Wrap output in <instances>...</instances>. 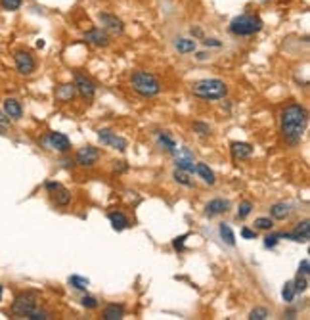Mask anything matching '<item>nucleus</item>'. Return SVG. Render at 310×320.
Segmentation results:
<instances>
[{
  "label": "nucleus",
  "instance_id": "nucleus-25",
  "mask_svg": "<svg viewBox=\"0 0 310 320\" xmlns=\"http://www.w3.org/2000/svg\"><path fill=\"white\" fill-rule=\"evenodd\" d=\"M175 48L178 50L180 54H192V52H195L197 44H195V40L192 39H176Z\"/></svg>",
  "mask_w": 310,
  "mask_h": 320
},
{
  "label": "nucleus",
  "instance_id": "nucleus-45",
  "mask_svg": "<svg viewBox=\"0 0 310 320\" xmlns=\"http://www.w3.org/2000/svg\"><path fill=\"white\" fill-rule=\"evenodd\" d=\"M209 58V54L207 52H197V56H195V59H199V61H203V59Z\"/></svg>",
  "mask_w": 310,
  "mask_h": 320
},
{
  "label": "nucleus",
  "instance_id": "nucleus-23",
  "mask_svg": "<svg viewBox=\"0 0 310 320\" xmlns=\"http://www.w3.org/2000/svg\"><path fill=\"white\" fill-rule=\"evenodd\" d=\"M125 316V307L123 305H117V303H111L107 305L104 312H102V318L104 320H121Z\"/></svg>",
  "mask_w": 310,
  "mask_h": 320
},
{
  "label": "nucleus",
  "instance_id": "nucleus-40",
  "mask_svg": "<svg viewBox=\"0 0 310 320\" xmlns=\"http://www.w3.org/2000/svg\"><path fill=\"white\" fill-rule=\"evenodd\" d=\"M299 274H302V276H308V274H310V261H308V259H302V261H300Z\"/></svg>",
  "mask_w": 310,
  "mask_h": 320
},
{
  "label": "nucleus",
  "instance_id": "nucleus-46",
  "mask_svg": "<svg viewBox=\"0 0 310 320\" xmlns=\"http://www.w3.org/2000/svg\"><path fill=\"white\" fill-rule=\"evenodd\" d=\"M61 163H63V167H73V161H69V159H63Z\"/></svg>",
  "mask_w": 310,
  "mask_h": 320
},
{
  "label": "nucleus",
  "instance_id": "nucleus-18",
  "mask_svg": "<svg viewBox=\"0 0 310 320\" xmlns=\"http://www.w3.org/2000/svg\"><path fill=\"white\" fill-rule=\"evenodd\" d=\"M230 150H232V155L236 159H249L255 154V148L247 142H232Z\"/></svg>",
  "mask_w": 310,
  "mask_h": 320
},
{
  "label": "nucleus",
  "instance_id": "nucleus-10",
  "mask_svg": "<svg viewBox=\"0 0 310 320\" xmlns=\"http://www.w3.org/2000/svg\"><path fill=\"white\" fill-rule=\"evenodd\" d=\"M44 144L48 146L50 150H56L59 154H67L71 150V142L63 133H48L44 136Z\"/></svg>",
  "mask_w": 310,
  "mask_h": 320
},
{
  "label": "nucleus",
  "instance_id": "nucleus-11",
  "mask_svg": "<svg viewBox=\"0 0 310 320\" xmlns=\"http://www.w3.org/2000/svg\"><path fill=\"white\" fill-rule=\"evenodd\" d=\"M98 159H100V150L94 146H85L75 155V163L81 167H94L98 163Z\"/></svg>",
  "mask_w": 310,
  "mask_h": 320
},
{
  "label": "nucleus",
  "instance_id": "nucleus-7",
  "mask_svg": "<svg viewBox=\"0 0 310 320\" xmlns=\"http://www.w3.org/2000/svg\"><path fill=\"white\" fill-rule=\"evenodd\" d=\"M98 138H100V142L104 146H111V148H115V150L123 152V154H125L126 148H128L126 138L119 136L117 133H113L111 129H100V131H98Z\"/></svg>",
  "mask_w": 310,
  "mask_h": 320
},
{
  "label": "nucleus",
  "instance_id": "nucleus-33",
  "mask_svg": "<svg viewBox=\"0 0 310 320\" xmlns=\"http://www.w3.org/2000/svg\"><path fill=\"white\" fill-rule=\"evenodd\" d=\"M295 290H293V282H287L285 286H283V290H281V297H283V301L285 303H293V299H295Z\"/></svg>",
  "mask_w": 310,
  "mask_h": 320
},
{
  "label": "nucleus",
  "instance_id": "nucleus-3",
  "mask_svg": "<svg viewBox=\"0 0 310 320\" xmlns=\"http://www.w3.org/2000/svg\"><path fill=\"white\" fill-rule=\"evenodd\" d=\"M130 87H132L134 92H138L140 96H145V98L157 96V94L161 92L159 79L155 77L153 73H149V71H136V73H132Z\"/></svg>",
  "mask_w": 310,
  "mask_h": 320
},
{
  "label": "nucleus",
  "instance_id": "nucleus-37",
  "mask_svg": "<svg viewBox=\"0 0 310 320\" xmlns=\"http://www.w3.org/2000/svg\"><path fill=\"white\" fill-rule=\"evenodd\" d=\"M81 303H83V307H87V309H98V299L96 297H92V295H85L83 299H81Z\"/></svg>",
  "mask_w": 310,
  "mask_h": 320
},
{
  "label": "nucleus",
  "instance_id": "nucleus-4",
  "mask_svg": "<svg viewBox=\"0 0 310 320\" xmlns=\"http://www.w3.org/2000/svg\"><path fill=\"white\" fill-rule=\"evenodd\" d=\"M262 20L259 16H251V14H242L238 18L230 21V33L236 37H251L257 35L262 29Z\"/></svg>",
  "mask_w": 310,
  "mask_h": 320
},
{
  "label": "nucleus",
  "instance_id": "nucleus-31",
  "mask_svg": "<svg viewBox=\"0 0 310 320\" xmlns=\"http://www.w3.org/2000/svg\"><path fill=\"white\" fill-rule=\"evenodd\" d=\"M251 211H253V204L249 202V200H245V202H242V204H240V207H238V213H236V217L243 221L245 217H249V215H251Z\"/></svg>",
  "mask_w": 310,
  "mask_h": 320
},
{
  "label": "nucleus",
  "instance_id": "nucleus-27",
  "mask_svg": "<svg viewBox=\"0 0 310 320\" xmlns=\"http://www.w3.org/2000/svg\"><path fill=\"white\" fill-rule=\"evenodd\" d=\"M173 178H175L178 184L186 186V188H192V186H194V180L190 178V173H186V171H180V169H176L175 173H173Z\"/></svg>",
  "mask_w": 310,
  "mask_h": 320
},
{
  "label": "nucleus",
  "instance_id": "nucleus-8",
  "mask_svg": "<svg viewBox=\"0 0 310 320\" xmlns=\"http://www.w3.org/2000/svg\"><path fill=\"white\" fill-rule=\"evenodd\" d=\"M175 165L176 169H180V171H186V173H190V175H194L195 173V161H194V154L188 150V148H176L175 152Z\"/></svg>",
  "mask_w": 310,
  "mask_h": 320
},
{
  "label": "nucleus",
  "instance_id": "nucleus-43",
  "mask_svg": "<svg viewBox=\"0 0 310 320\" xmlns=\"http://www.w3.org/2000/svg\"><path fill=\"white\" fill-rule=\"evenodd\" d=\"M44 188H46L48 192H52V194H54L56 190H59V188H61V184H59V182H54V180H48V182L44 184Z\"/></svg>",
  "mask_w": 310,
  "mask_h": 320
},
{
  "label": "nucleus",
  "instance_id": "nucleus-20",
  "mask_svg": "<svg viewBox=\"0 0 310 320\" xmlns=\"http://www.w3.org/2000/svg\"><path fill=\"white\" fill-rule=\"evenodd\" d=\"M155 138H157L159 148H163V150L171 152V154L176 150V140L171 136V133H167V131H159V133H155Z\"/></svg>",
  "mask_w": 310,
  "mask_h": 320
},
{
  "label": "nucleus",
  "instance_id": "nucleus-32",
  "mask_svg": "<svg viewBox=\"0 0 310 320\" xmlns=\"http://www.w3.org/2000/svg\"><path fill=\"white\" fill-rule=\"evenodd\" d=\"M306 288H308V280H306V276L299 274V276L295 278V282H293V290H295V293H304Z\"/></svg>",
  "mask_w": 310,
  "mask_h": 320
},
{
  "label": "nucleus",
  "instance_id": "nucleus-34",
  "mask_svg": "<svg viewBox=\"0 0 310 320\" xmlns=\"http://www.w3.org/2000/svg\"><path fill=\"white\" fill-rule=\"evenodd\" d=\"M21 4H23V0H0V6H2V10H6V12L20 10Z\"/></svg>",
  "mask_w": 310,
  "mask_h": 320
},
{
  "label": "nucleus",
  "instance_id": "nucleus-12",
  "mask_svg": "<svg viewBox=\"0 0 310 320\" xmlns=\"http://www.w3.org/2000/svg\"><path fill=\"white\" fill-rule=\"evenodd\" d=\"M75 88H77V92L81 96L85 98V100H92V98L96 96V85L87 77V75H83V73H79L75 71Z\"/></svg>",
  "mask_w": 310,
  "mask_h": 320
},
{
  "label": "nucleus",
  "instance_id": "nucleus-24",
  "mask_svg": "<svg viewBox=\"0 0 310 320\" xmlns=\"http://www.w3.org/2000/svg\"><path fill=\"white\" fill-rule=\"evenodd\" d=\"M218 234H220V238H222V242L226 243V245H230V247L236 245V234H234V230L230 228V224H226V223L218 224Z\"/></svg>",
  "mask_w": 310,
  "mask_h": 320
},
{
  "label": "nucleus",
  "instance_id": "nucleus-22",
  "mask_svg": "<svg viewBox=\"0 0 310 320\" xmlns=\"http://www.w3.org/2000/svg\"><path fill=\"white\" fill-rule=\"evenodd\" d=\"M289 215H291V205L285 204V202L274 204L270 207V217L274 221H285V219H289Z\"/></svg>",
  "mask_w": 310,
  "mask_h": 320
},
{
  "label": "nucleus",
  "instance_id": "nucleus-19",
  "mask_svg": "<svg viewBox=\"0 0 310 320\" xmlns=\"http://www.w3.org/2000/svg\"><path fill=\"white\" fill-rule=\"evenodd\" d=\"M54 94H56V100H58V102H61V104H67V102H71V100L75 98V94H77V88H75V85H73V83H67V85H61V87H58V90H56Z\"/></svg>",
  "mask_w": 310,
  "mask_h": 320
},
{
  "label": "nucleus",
  "instance_id": "nucleus-38",
  "mask_svg": "<svg viewBox=\"0 0 310 320\" xmlns=\"http://www.w3.org/2000/svg\"><path fill=\"white\" fill-rule=\"evenodd\" d=\"M280 242V234H272V236H266L264 238V247H268V249H274L276 245Z\"/></svg>",
  "mask_w": 310,
  "mask_h": 320
},
{
  "label": "nucleus",
  "instance_id": "nucleus-41",
  "mask_svg": "<svg viewBox=\"0 0 310 320\" xmlns=\"http://www.w3.org/2000/svg\"><path fill=\"white\" fill-rule=\"evenodd\" d=\"M242 236L245 238V240H255V238H257V230H251V228L243 226V228H242Z\"/></svg>",
  "mask_w": 310,
  "mask_h": 320
},
{
  "label": "nucleus",
  "instance_id": "nucleus-29",
  "mask_svg": "<svg viewBox=\"0 0 310 320\" xmlns=\"http://www.w3.org/2000/svg\"><path fill=\"white\" fill-rule=\"evenodd\" d=\"M255 228L257 230H272L274 228V219H270V217H259L255 221Z\"/></svg>",
  "mask_w": 310,
  "mask_h": 320
},
{
  "label": "nucleus",
  "instance_id": "nucleus-30",
  "mask_svg": "<svg viewBox=\"0 0 310 320\" xmlns=\"http://www.w3.org/2000/svg\"><path fill=\"white\" fill-rule=\"evenodd\" d=\"M249 318L251 320H266L270 318V310L266 309V307H257V309H253L249 312Z\"/></svg>",
  "mask_w": 310,
  "mask_h": 320
},
{
  "label": "nucleus",
  "instance_id": "nucleus-26",
  "mask_svg": "<svg viewBox=\"0 0 310 320\" xmlns=\"http://www.w3.org/2000/svg\"><path fill=\"white\" fill-rule=\"evenodd\" d=\"M54 194H56V205H59V207H67V205L71 204V198H73V196H71V192H69L67 188L61 186Z\"/></svg>",
  "mask_w": 310,
  "mask_h": 320
},
{
  "label": "nucleus",
  "instance_id": "nucleus-35",
  "mask_svg": "<svg viewBox=\"0 0 310 320\" xmlns=\"http://www.w3.org/2000/svg\"><path fill=\"white\" fill-rule=\"evenodd\" d=\"M195 133L199 136H209L211 135V125H207V123H201V121H195L194 125H192Z\"/></svg>",
  "mask_w": 310,
  "mask_h": 320
},
{
  "label": "nucleus",
  "instance_id": "nucleus-5",
  "mask_svg": "<svg viewBox=\"0 0 310 320\" xmlns=\"http://www.w3.org/2000/svg\"><path fill=\"white\" fill-rule=\"evenodd\" d=\"M39 305V295L35 291H25V293H20L14 303H12V314L16 316H27L31 310L37 309Z\"/></svg>",
  "mask_w": 310,
  "mask_h": 320
},
{
  "label": "nucleus",
  "instance_id": "nucleus-13",
  "mask_svg": "<svg viewBox=\"0 0 310 320\" xmlns=\"http://www.w3.org/2000/svg\"><path fill=\"white\" fill-rule=\"evenodd\" d=\"M280 238H285V240H293V242L299 243H308L310 240V224L308 221H302L295 226L293 232H281Z\"/></svg>",
  "mask_w": 310,
  "mask_h": 320
},
{
  "label": "nucleus",
  "instance_id": "nucleus-21",
  "mask_svg": "<svg viewBox=\"0 0 310 320\" xmlns=\"http://www.w3.org/2000/svg\"><path fill=\"white\" fill-rule=\"evenodd\" d=\"M195 173L203 178L205 184H209V186L216 184V175H214V171L207 165V163H195Z\"/></svg>",
  "mask_w": 310,
  "mask_h": 320
},
{
  "label": "nucleus",
  "instance_id": "nucleus-9",
  "mask_svg": "<svg viewBox=\"0 0 310 320\" xmlns=\"http://www.w3.org/2000/svg\"><path fill=\"white\" fill-rule=\"evenodd\" d=\"M98 20L102 23V29L106 33H111V35H123L125 33V23L119 20L113 14H107V12H102L98 16Z\"/></svg>",
  "mask_w": 310,
  "mask_h": 320
},
{
  "label": "nucleus",
  "instance_id": "nucleus-28",
  "mask_svg": "<svg viewBox=\"0 0 310 320\" xmlns=\"http://www.w3.org/2000/svg\"><path fill=\"white\" fill-rule=\"evenodd\" d=\"M69 286H73L75 290L79 291H87L88 286H90V282H88V278H83V276H69Z\"/></svg>",
  "mask_w": 310,
  "mask_h": 320
},
{
  "label": "nucleus",
  "instance_id": "nucleus-47",
  "mask_svg": "<svg viewBox=\"0 0 310 320\" xmlns=\"http://www.w3.org/2000/svg\"><path fill=\"white\" fill-rule=\"evenodd\" d=\"M2 293H4V288L0 286V301H2Z\"/></svg>",
  "mask_w": 310,
  "mask_h": 320
},
{
  "label": "nucleus",
  "instance_id": "nucleus-36",
  "mask_svg": "<svg viewBox=\"0 0 310 320\" xmlns=\"http://www.w3.org/2000/svg\"><path fill=\"white\" fill-rule=\"evenodd\" d=\"M25 318H29V320H48L50 314L46 312V310L35 309V310H31V312L27 314V316H25Z\"/></svg>",
  "mask_w": 310,
  "mask_h": 320
},
{
  "label": "nucleus",
  "instance_id": "nucleus-16",
  "mask_svg": "<svg viewBox=\"0 0 310 320\" xmlns=\"http://www.w3.org/2000/svg\"><path fill=\"white\" fill-rule=\"evenodd\" d=\"M2 107H4V113L10 119H14V121H18V119L23 117V107H21L20 100H16V98H6Z\"/></svg>",
  "mask_w": 310,
  "mask_h": 320
},
{
  "label": "nucleus",
  "instance_id": "nucleus-17",
  "mask_svg": "<svg viewBox=\"0 0 310 320\" xmlns=\"http://www.w3.org/2000/svg\"><path fill=\"white\" fill-rule=\"evenodd\" d=\"M107 219H109V223L113 226V230H117V232L130 228V221H128V217L123 211H111L107 215Z\"/></svg>",
  "mask_w": 310,
  "mask_h": 320
},
{
  "label": "nucleus",
  "instance_id": "nucleus-48",
  "mask_svg": "<svg viewBox=\"0 0 310 320\" xmlns=\"http://www.w3.org/2000/svg\"><path fill=\"white\" fill-rule=\"evenodd\" d=\"M261 2H268V0H261Z\"/></svg>",
  "mask_w": 310,
  "mask_h": 320
},
{
  "label": "nucleus",
  "instance_id": "nucleus-42",
  "mask_svg": "<svg viewBox=\"0 0 310 320\" xmlns=\"http://www.w3.org/2000/svg\"><path fill=\"white\" fill-rule=\"evenodd\" d=\"M203 44L207 46V48H209V46H214V48H220V46H222V42H220L218 39H205Z\"/></svg>",
  "mask_w": 310,
  "mask_h": 320
},
{
  "label": "nucleus",
  "instance_id": "nucleus-6",
  "mask_svg": "<svg viewBox=\"0 0 310 320\" xmlns=\"http://www.w3.org/2000/svg\"><path fill=\"white\" fill-rule=\"evenodd\" d=\"M14 61H16V69L20 71V75H25V77L33 75L35 69H37V61L33 58V54L27 50H18L14 54Z\"/></svg>",
  "mask_w": 310,
  "mask_h": 320
},
{
  "label": "nucleus",
  "instance_id": "nucleus-2",
  "mask_svg": "<svg viewBox=\"0 0 310 320\" xmlns=\"http://www.w3.org/2000/svg\"><path fill=\"white\" fill-rule=\"evenodd\" d=\"M192 94L201 100H222L228 96V87L220 79H201L192 83Z\"/></svg>",
  "mask_w": 310,
  "mask_h": 320
},
{
  "label": "nucleus",
  "instance_id": "nucleus-15",
  "mask_svg": "<svg viewBox=\"0 0 310 320\" xmlns=\"http://www.w3.org/2000/svg\"><path fill=\"white\" fill-rule=\"evenodd\" d=\"M230 209V202L228 200H222V198H216V200H211L209 204L205 205V215L209 219H213L216 215H222Z\"/></svg>",
  "mask_w": 310,
  "mask_h": 320
},
{
  "label": "nucleus",
  "instance_id": "nucleus-14",
  "mask_svg": "<svg viewBox=\"0 0 310 320\" xmlns=\"http://www.w3.org/2000/svg\"><path fill=\"white\" fill-rule=\"evenodd\" d=\"M85 40H88V42L94 44V46L106 48L107 44H109V35H107L102 27H92V29H88L87 33H85Z\"/></svg>",
  "mask_w": 310,
  "mask_h": 320
},
{
  "label": "nucleus",
  "instance_id": "nucleus-44",
  "mask_svg": "<svg viewBox=\"0 0 310 320\" xmlns=\"http://www.w3.org/2000/svg\"><path fill=\"white\" fill-rule=\"evenodd\" d=\"M10 121H12L10 117L6 115V113H2V111H0V125H2V126H8V125H10Z\"/></svg>",
  "mask_w": 310,
  "mask_h": 320
},
{
  "label": "nucleus",
  "instance_id": "nucleus-1",
  "mask_svg": "<svg viewBox=\"0 0 310 320\" xmlns=\"http://www.w3.org/2000/svg\"><path fill=\"white\" fill-rule=\"evenodd\" d=\"M281 123V135L285 142L291 146H297L304 136V131L308 126V113L306 107L299 102H291L281 109L280 115Z\"/></svg>",
  "mask_w": 310,
  "mask_h": 320
},
{
  "label": "nucleus",
  "instance_id": "nucleus-39",
  "mask_svg": "<svg viewBox=\"0 0 310 320\" xmlns=\"http://www.w3.org/2000/svg\"><path fill=\"white\" fill-rule=\"evenodd\" d=\"M186 238H188V234H184V236H178V238H175V240H173V247H175L176 251H184Z\"/></svg>",
  "mask_w": 310,
  "mask_h": 320
}]
</instances>
